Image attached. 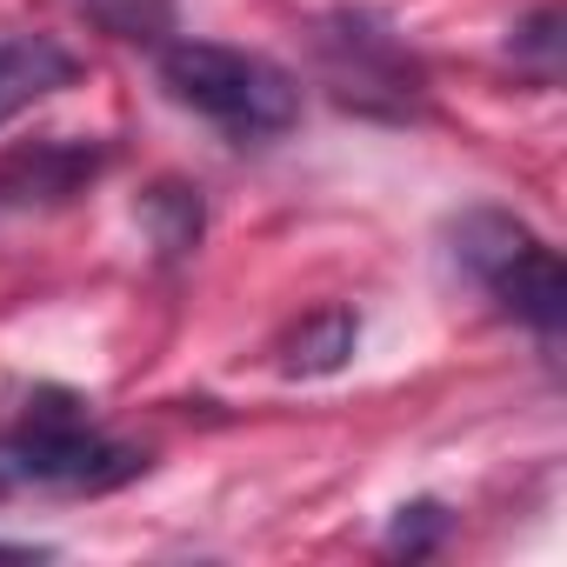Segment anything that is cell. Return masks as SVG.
<instances>
[{"label":"cell","mask_w":567,"mask_h":567,"mask_svg":"<svg viewBox=\"0 0 567 567\" xmlns=\"http://www.w3.org/2000/svg\"><path fill=\"white\" fill-rule=\"evenodd\" d=\"M154 461L147 447L107 434L74 394H34L14 427H0V494H54V501H87L141 481Z\"/></svg>","instance_id":"cell-1"},{"label":"cell","mask_w":567,"mask_h":567,"mask_svg":"<svg viewBox=\"0 0 567 567\" xmlns=\"http://www.w3.org/2000/svg\"><path fill=\"white\" fill-rule=\"evenodd\" d=\"M161 87L187 114L220 127L234 147H267L301 121V81L280 61L227 48V41H167L161 48Z\"/></svg>","instance_id":"cell-2"},{"label":"cell","mask_w":567,"mask_h":567,"mask_svg":"<svg viewBox=\"0 0 567 567\" xmlns=\"http://www.w3.org/2000/svg\"><path fill=\"white\" fill-rule=\"evenodd\" d=\"M447 240H454V260L501 301V315H514L527 334H540V348L560 341V328H567V274H560V254L520 214L467 207L447 227Z\"/></svg>","instance_id":"cell-3"},{"label":"cell","mask_w":567,"mask_h":567,"mask_svg":"<svg viewBox=\"0 0 567 567\" xmlns=\"http://www.w3.org/2000/svg\"><path fill=\"white\" fill-rule=\"evenodd\" d=\"M321 74L334 87V101L361 107V114H388V121H408L427 94V74L421 61L408 54V41L368 14V8H341L321 21Z\"/></svg>","instance_id":"cell-4"},{"label":"cell","mask_w":567,"mask_h":567,"mask_svg":"<svg viewBox=\"0 0 567 567\" xmlns=\"http://www.w3.org/2000/svg\"><path fill=\"white\" fill-rule=\"evenodd\" d=\"M107 174V147L101 141H74V134H48V141H28L0 161V207H61L74 200L81 187H94Z\"/></svg>","instance_id":"cell-5"},{"label":"cell","mask_w":567,"mask_h":567,"mask_svg":"<svg viewBox=\"0 0 567 567\" xmlns=\"http://www.w3.org/2000/svg\"><path fill=\"white\" fill-rule=\"evenodd\" d=\"M74 81H81V61L54 34H8L0 41V127L21 121L41 101H54Z\"/></svg>","instance_id":"cell-6"},{"label":"cell","mask_w":567,"mask_h":567,"mask_svg":"<svg viewBox=\"0 0 567 567\" xmlns=\"http://www.w3.org/2000/svg\"><path fill=\"white\" fill-rule=\"evenodd\" d=\"M354 348H361L354 308H315L301 328H288V341H280V374H301V381L341 374Z\"/></svg>","instance_id":"cell-7"},{"label":"cell","mask_w":567,"mask_h":567,"mask_svg":"<svg viewBox=\"0 0 567 567\" xmlns=\"http://www.w3.org/2000/svg\"><path fill=\"white\" fill-rule=\"evenodd\" d=\"M141 227H147V240L161 247V260L194 254V247H200V227H207L200 187H187V181H161V187H147V194H141Z\"/></svg>","instance_id":"cell-8"},{"label":"cell","mask_w":567,"mask_h":567,"mask_svg":"<svg viewBox=\"0 0 567 567\" xmlns=\"http://www.w3.org/2000/svg\"><path fill=\"white\" fill-rule=\"evenodd\" d=\"M81 14L101 34L134 41V48H167L174 34V0H81Z\"/></svg>","instance_id":"cell-9"},{"label":"cell","mask_w":567,"mask_h":567,"mask_svg":"<svg viewBox=\"0 0 567 567\" xmlns=\"http://www.w3.org/2000/svg\"><path fill=\"white\" fill-rule=\"evenodd\" d=\"M441 534H447V507H441V501H414V507L394 514V527H388V554H427Z\"/></svg>","instance_id":"cell-10"},{"label":"cell","mask_w":567,"mask_h":567,"mask_svg":"<svg viewBox=\"0 0 567 567\" xmlns=\"http://www.w3.org/2000/svg\"><path fill=\"white\" fill-rule=\"evenodd\" d=\"M514 61H527L540 81H554L560 74V14L547 8V14H534L520 34H514Z\"/></svg>","instance_id":"cell-11"},{"label":"cell","mask_w":567,"mask_h":567,"mask_svg":"<svg viewBox=\"0 0 567 567\" xmlns=\"http://www.w3.org/2000/svg\"><path fill=\"white\" fill-rule=\"evenodd\" d=\"M0 554H34V547H14V540H0Z\"/></svg>","instance_id":"cell-12"}]
</instances>
